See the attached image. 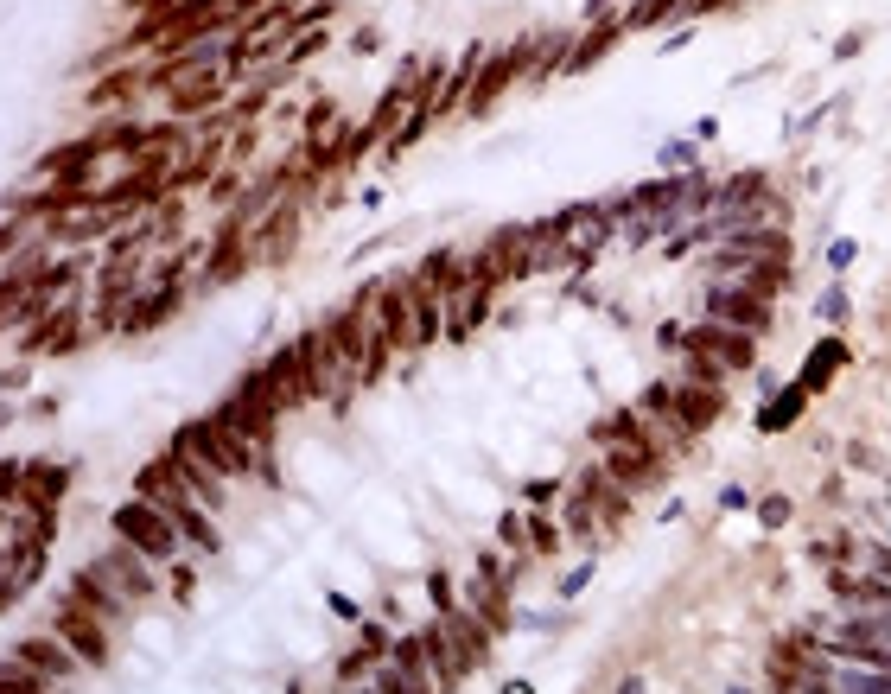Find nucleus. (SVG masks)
Listing matches in <instances>:
<instances>
[{
    "instance_id": "nucleus-1",
    "label": "nucleus",
    "mask_w": 891,
    "mask_h": 694,
    "mask_svg": "<svg viewBox=\"0 0 891 694\" xmlns=\"http://www.w3.org/2000/svg\"><path fill=\"white\" fill-rule=\"evenodd\" d=\"M179 440L191 446V453H204V459H211L223 478H261V484H281V472L268 465V453H261V446H255L236 421H223L217 408L204 414V421H185V427H179Z\"/></svg>"
},
{
    "instance_id": "nucleus-2",
    "label": "nucleus",
    "mask_w": 891,
    "mask_h": 694,
    "mask_svg": "<svg viewBox=\"0 0 891 694\" xmlns=\"http://www.w3.org/2000/svg\"><path fill=\"white\" fill-rule=\"evenodd\" d=\"M109 529L121 535V542H134L141 554H153V561H172V554H179V542H185L179 523H172L160 503H147L141 491L121 503V510H109Z\"/></svg>"
},
{
    "instance_id": "nucleus-3",
    "label": "nucleus",
    "mask_w": 891,
    "mask_h": 694,
    "mask_svg": "<svg viewBox=\"0 0 891 694\" xmlns=\"http://www.w3.org/2000/svg\"><path fill=\"white\" fill-rule=\"evenodd\" d=\"M681 351H701V357L720 363V370H751V363H758V332L726 325V319H701V325L681 332Z\"/></svg>"
},
{
    "instance_id": "nucleus-4",
    "label": "nucleus",
    "mask_w": 891,
    "mask_h": 694,
    "mask_svg": "<svg viewBox=\"0 0 891 694\" xmlns=\"http://www.w3.org/2000/svg\"><path fill=\"white\" fill-rule=\"evenodd\" d=\"M599 465H605V478L624 484V491H650V484H662V472H669V459H662L643 433H631V440H611V453H605Z\"/></svg>"
},
{
    "instance_id": "nucleus-5",
    "label": "nucleus",
    "mask_w": 891,
    "mask_h": 694,
    "mask_svg": "<svg viewBox=\"0 0 891 694\" xmlns=\"http://www.w3.org/2000/svg\"><path fill=\"white\" fill-rule=\"evenodd\" d=\"M51 631H58V637H64V644H71V650H77L90 669H102V663H109V637H102V618H96L83 599H71V593H64V605L51 612Z\"/></svg>"
},
{
    "instance_id": "nucleus-6",
    "label": "nucleus",
    "mask_w": 891,
    "mask_h": 694,
    "mask_svg": "<svg viewBox=\"0 0 891 694\" xmlns=\"http://www.w3.org/2000/svg\"><path fill=\"white\" fill-rule=\"evenodd\" d=\"M96 567H102V574H109V580H115L134 605H147L153 593H160V574H153L160 561H153V554H141L134 542H121V535H115V548H109V554H96Z\"/></svg>"
},
{
    "instance_id": "nucleus-7",
    "label": "nucleus",
    "mask_w": 891,
    "mask_h": 694,
    "mask_svg": "<svg viewBox=\"0 0 891 694\" xmlns=\"http://www.w3.org/2000/svg\"><path fill=\"white\" fill-rule=\"evenodd\" d=\"M707 319L745 325V332H771V300H764V293H751L745 281H713V293H707Z\"/></svg>"
},
{
    "instance_id": "nucleus-8",
    "label": "nucleus",
    "mask_w": 891,
    "mask_h": 694,
    "mask_svg": "<svg viewBox=\"0 0 891 694\" xmlns=\"http://www.w3.org/2000/svg\"><path fill=\"white\" fill-rule=\"evenodd\" d=\"M726 414V389H707V383H681L675 376V402H669V421L688 433V440H701V433Z\"/></svg>"
},
{
    "instance_id": "nucleus-9",
    "label": "nucleus",
    "mask_w": 891,
    "mask_h": 694,
    "mask_svg": "<svg viewBox=\"0 0 891 694\" xmlns=\"http://www.w3.org/2000/svg\"><path fill=\"white\" fill-rule=\"evenodd\" d=\"M13 663H26L32 675H39V682H71L83 656L64 644L58 631H45V637H26V644H13Z\"/></svg>"
},
{
    "instance_id": "nucleus-10",
    "label": "nucleus",
    "mask_w": 891,
    "mask_h": 694,
    "mask_svg": "<svg viewBox=\"0 0 891 694\" xmlns=\"http://www.w3.org/2000/svg\"><path fill=\"white\" fill-rule=\"evenodd\" d=\"M71 599H83V605H90V612H96L102 624H121V618L134 612V599L121 593V586H115L109 574H102L96 561H90V567H77V574H71Z\"/></svg>"
},
{
    "instance_id": "nucleus-11",
    "label": "nucleus",
    "mask_w": 891,
    "mask_h": 694,
    "mask_svg": "<svg viewBox=\"0 0 891 694\" xmlns=\"http://www.w3.org/2000/svg\"><path fill=\"white\" fill-rule=\"evenodd\" d=\"M261 370H268V383H274V395H281V408H287V414H293V408H306V402H319V395H312V376H306L300 344H281V351L261 363Z\"/></svg>"
},
{
    "instance_id": "nucleus-12",
    "label": "nucleus",
    "mask_w": 891,
    "mask_h": 694,
    "mask_svg": "<svg viewBox=\"0 0 891 694\" xmlns=\"http://www.w3.org/2000/svg\"><path fill=\"white\" fill-rule=\"evenodd\" d=\"M522 64H529V45L491 51V71H478V83H471V102H465V109H471V115H484V109H491V102L503 96V83L522 77Z\"/></svg>"
},
{
    "instance_id": "nucleus-13",
    "label": "nucleus",
    "mask_w": 891,
    "mask_h": 694,
    "mask_svg": "<svg viewBox=\"0 0 891 694\" xmlns=\"http://www.w3.org/2000/svg\"><path fill=\"white\" fill-rule=\"evenodd\" d=\"M166 459L179 465V478H185L191 491H198V497H204V503H211V510H217V503H223V484H230V478H223V472H217V465L204 459V453H191V446L179 440V433H172V453H166Z\"/></svg>"
},
{
    "instance_id": "nucleus-14",
    "label": "nucleus",
    "mask_w": 891,
    "mask_h": 694,
    "mask_svg": "<svg viewBox=\"0 0 891 694\" xmlns=\"http://www.w3.org/2000/svg\"><path fill=\"white\" fill-rule=\"evenodd\" d=\"M802 414H809V389L802 383H777L771 395H764V408H758V433H783V427H796Z\"/></svg>"
},
{
    "instance_id": "nucleus-15",
    "label": "nucleus",
    "mask_w": 891,
    "mask_h": 694,
    "mask_svg": "<svg viewBox=\"0 0 891 694\" xmlns=\"http://www.w3.org/2000/svg\"><path fill=\"white\" fill-rule=\"evenodd\" d=\"M847 357H853V351H847V338H821L815 351H809V363H802V376H796V383L809 389V395H821V389L834 383V376H841V363H847Z\"/></svg>"
},
{
    "instance_id": "nucleus-16",
    "label": "nucleus",
    "mask_w": 891,
    "mask_h": 694,
    "mask_svg": "<svg viewBox=\"0 0 891 694\" xmlns=\"http://www.w3.org/2000/svg\"><path fill=\"white\" fill-rule=\"evenodd\" d=\"M172 306H179V293H172V287L147 293V300H141V312H121V332H128V338L153 332V325H160V319H172Z\"/></svg>"
},
{
    "instance_id": "nucleus-17",
    "label": "nucleus",
    "mask_w": 891,
    "mask_h": 694,
    "mask_svg": "<svg viewBox=\"0 0 891 694\" xmlns=\"http://www.w3.org/2000/svg\"><path fill=\"white\" fill-rule=\"evenodd\" d=\"M389 656H395V669L408 675V688H427V682H433V663H427V637H421V631H414V637H401V644H395Z\"/></svg>"
},
{
    "instance_id": "nucleus-18",
    "label": "nucleus",
    "mask_w": 891,
    "mask_h": 694,
    "mask_svg": "<svg viewBox=\"0 0 891 694\" xmlns=\"http://www.w3.org/2000/svg\"><path fill=\"white\" fill-rule=\"evenodd\" d=\"M427 121H433V109H427V102H414V109H408V121H401V128L389 134V160H395V153H408L414 141H421V134H427Z\"/></svg>"
},
{
    "instance_id": "nucleus-19",
    "label": "nucleus",
    "mask_w": 891,
    "mask_h": 694,
    "mask_svg": "<svg viewBox=\"0 0 891 694\" xmlns=\"http://www.w3.org/2000/svg\"><path fill=\"white\" fill-rule=\"evenodd\" d=\"M681 13V0H643V7L624 13V26H662V20H675Z\"/></svg>"
},
{
    "instance_id": "nucleus-20",
    "label": "nucleus",
    "mask_w": 891,
    "mask_h": 694,
    "mask_svg": "<svg viewBox=\"0 0 891 694\" xmlns=\"http://www.w3.org/2000/svg\"><path fill=\"white\" fill-rule=\"evenodd\" d=\"M694 160H701V141H669L662 147V172H681V166L694 172Z\"/></svg>"
},
{
    "instance_id": "nucleus-21",
    "label": "nucleus",
    "mask_w": 891,
    "mask_h": 694,
    "mask_svg": "<svg viewBox=\"0 0 891 694\" xmlns=\"http://www.w3.org/2000/svg\"><path fill=\"white\" fill-rule=\"evenodd\" d=\"M554 542H561V529H554V523H548V516H541V510H535V516H529V548H541V554H548Z\"/></svg>"
},
{
    "instance_id": "nucleus-22",
    "label": "nucleus",
    "mask_w": 891,
    "mask_h": 694,
    "mask_svg": "<svg viewBox=\"0 0 891 694\" xmlns=\"http://www.w3.org/2000/svg\"><path fill=\"white\" fill-rule=\"evenodd\" d=\"M821 319H828V325H847V293H841V287L821 293Z\"/></svg>"
},
{
    "instance_id": "nucleus-23",
    "label": "nucleus",
    "mask_w": 891,
    "mask_h": 694,
    "mask_svg": "<svg viewBox=\"0 0 891 694\" xmlns=\"http://www.w3.org/2000/svg\"><path fill=\"white\" fill-rule=\"evenodd\" d=\"M758 516H764V529H783V523H790V497H764Z\"/></svg>"
},
{
    "instance_id": "nucleus-24",
    "label": "nucleus",
    "mask_w": 891,
    "mask_h": 694,
    "mask_svg": "<svg viewBox=\"0 0 891 694\" xmlns=\"http://www.w3.org/2000/svg\"><path fill=\"white\" fill-rule=\"evenodd\" d=\"M853 255H860V249H853V236L828 242V268H834V274H847V268H853Z\"/></svg>"
},
{
    "instance_id": "nucleus-25",
    "label": "nucleus",
    "mask_w": 891,
    "mask_h": 694,
    "mask_svg": "<svg viewBox=\"0 0 891 694\" xmlns=\"http://www.w3.org/2000/svg\"><path fill=\"white\" fill-rule=\"evenodd\" d=\"M325 605H331V618H344V624H363V612H357V599H344V593H331Z\"/></svg>"
},
{
    "instance_id": "nucleus-26",
    "label": "nucleus",
    "mask_w": 891,
    "mask_h": 694,
    "mask_svg": "<svg viewBox=\"0 0 891 694\" xmlns=\"http://www.w3.org/2000/svg\"><path fill=\"white\" fill-rule=\"evenodd\" d=\"M720 510H751V491H745V484H726V491H720Z\"/></svg>"
},
{
    "instance_id": "nucleus-27",
    "label": "nucleus",
    "mask_w": 891,
    "mask_h": 694,
    "mask_svg": "<svg viewBox=\"0 0 891 694\" xmlns=\"http://www.w3.org/2000/svg\"><path fill=\"white\" fill-rule=\"evenodd\" d=\"M363 650L382 656V650H395V644H389V631H382V624H363Z\"/></svg>"
},
{
    "instance_id": "nucleus-28",
    "label": "nucleus",
    "mask_w": 891,
    "mask_h": 694,
    "mask_svg": "<svg viewBox=\"0 0 891 694\" xmlns=\"http://www.w3.org/2000/svg\"><path fill=\"white\" fill-rule=\"evenodd\" d=\"M166 586H172V599H191V567H172Z\"/></svg>"
},
{
    "instance_id": "nucleus-29",
    "label": "nucleus",
    "mask_w": 891,
    "mask_h": 694,
    "mask_svg": "<svg viewBox=\"0 0 891 694\" xmlns=\"http://www.w3.org/2000/svg\"><path fill=\"white\" fill-rule=\"evenodd\" d=\"M586 580H592V561H586V567H573V574H567V580H561V593H567V599H573V593H580V586H586Z\"/></svg>"
},
{
    "instance_id": "nucleus-30",
    "label": "nucleus",
    "mask_w": 891,
    "mask_h": 694,
    "mask_svg": "<svg viewBox=\"0 0 891 694\" xmlns=\"http://www.w3.org/2000/svg\"><path fill=\"white\" fill-rule=\"evenodd\" d=\"M554 491H561V484H548V478H541V484H529V503L541 510V503H554Z\"/></svg>"
}]
</instances>
